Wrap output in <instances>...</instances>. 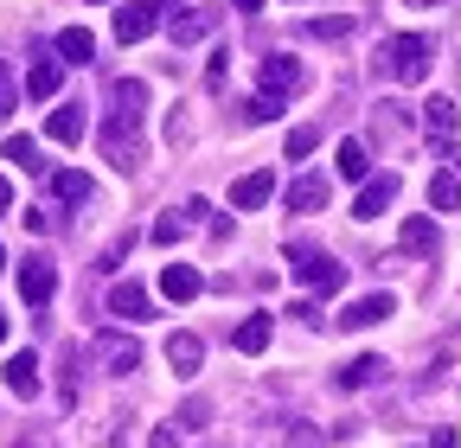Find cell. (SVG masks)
Wrapping results in <instances>:
<instances>
[{
    "label": "cell",
    "instance_id": "8fae6325",
    "mask_svg": "<svg viewBox=\"0 0 461 448\" xmlns=\"http://www.w3.org/2000/svg\"><path fill=\"white\" fill-rule=\"evenodd\" d=\"M167 359H173L180 378H193L205 365V340H199V333H167Z\"/></svg>",
    "mask_w": 461,
    "mask_h": 448
},
{
    "label": "cell",
    "instance_id": "7a4b0ae2",
    "mask_svg": "<svg viewBox=\"0 0 461 448\" xmlns=\"http://www.w3.org/2000/svg\"><path fill=\"white\" fill-rule=\"evenodd\" d=\"M429 65H436V45H429L423 32H397V39H384V51H378V71L397 77V84H423Z\"/></svg>",
    "mask_w": 461,
    "mask_h": 448
},
{
    "label": "cell",
    "instance_id": "277c9868",
    "mask_svg": "<svg viewBox=\"0 0 461 448\" xmlns=\"http://www.w3.org/2000/svg\"><path fill=\"white\" fill-rule=\"evenodd\" d=\"M257 96H295L302 84H308V71H302V58H282V51H269V58L257 65Z\"/></svg>",
    "mask_w": 461,
    "mask_h": 448
},
{
    "label": "cell",
    "instance_id": "60d3db41",
    "mask_svg": "<svg viewBox=\"0 0 461 448\" xmlns=\"http://www.w3.org/2000/svg\"><path fill=\"white\" fill-rule=\"evenodd\" d=\"M0 269H7V250H0Z\"/></svg>",
    "mask_w": 461,
    "mask_h": 448
},
{
    "label": "cell",
    "instance_id": "d6a6232c",
    "mask_svg": "<svg viewBox=\"0 0 461 448\" xmlns=\"http://www.w3.org/2000/svg\"><path fill=\"white\" fill-rule=\"evenodd\" d=\"M205 417H212V410H205V404H180V429H199V423H205Z\"/></svg>",
    "mask_w": 461,
    "mask_h": 448
},
{
    "label": "cell",
    "instance_id": "6da1fadb",
    "mask_svg": "<svg viewBox=\"0 0 461 448\" xmlns=\"http://www.w3.org/2000/svg\"><path fill=\"white\" fill-rule=\"evenodd\" d=\"M141 116H148V84L122 77L109 90V122H103V154L122 166V174L141 166Z\"/></svg>",
    "mask_w": 461,
    "mask_h": 448
},
{
    "label": "cell",
    "instance_id": "5b68a950",
    "mask_svg": "<svg viewBox=\"0 0 461 448\" xmlns=\"http://www.w3.org/2000/svg\"><path fill=\"white\" fill-rule=\"evenodd\" d=\"M96 359H103L115 378H129V372L141 365V346L129 340V333H109V327H103V333H96Z\"/></svg>",
    "mask_w": 461,
    "mask_h": 448
},
{
    "label": "cell",
    "instance_id": "7c38bea8",
    "mask_svg": "<svg viewBox=\"0 0 461 448\" xmlns=\"http://www.w3.org/2000/svg\"><path fill=\"white\" fill-rule=\"evenodd\" d=\"M109 314H122V320H148V314H154V301H148V289H141V282H115V289H109Z\"/></svg>",
    "mask_w": 461,
    "mask_h": 448
},
{
    "label": "cell",
    "instance_id": "4316f807",
    "mask_svg": "<svg viewBox=\"0 0 461 448\" xmlns=\"http://www.w3.org/2000/svg\"><path fill=\"white\" fill-rule=\"evenodd\" d=\"M205 32H212V13H180V20H173V39H180V45H193Z\"/></svg>",
    "mask_w": 461,
    "mask_h": 448
},
{
    "label": "cell",
    "instance_id": "e0dca14e",
    "mask_svg": "<svg viewBox=\"0 0 461 448\" xmlns=\"http://www.w3.org/2000/svg\"><path fill=\"white\" fill-rule=\"evenodd\" d=\"M442 237H436V224L429 218H403V231H397V250H411V256H429Z\"/></svg>",
    "mask_w": 461,
    "mask_h": 448
},
{
    "label": "cell",
    "instance_id": "ba28073f",
    "mask_svg": "<svg viewBox=\"0 0 461 448\" xmlns=\"http://www.w3.org/2000/svg\"><path fill=\"white\" fill-rule=\"evenodd\" d=\"M20 295H26L32 308H45V301L58 295V269H51L45 256H26V263H20Z\"/></svg>",
    "mask_w": 461,
    "mask_h": 448
},
{
    "label": "cell",
    "instance_id": "7402d4cb",
    "mask_svg": "<svg viewBox=\"0 0 461 448\" xmlns=\"http://www.w3.org/2000/svg\"><path fill=\"white\" fill-rule=\"evenodd\" d=\"M269 333H276L269 314H250V320L238 327V353H263V346H269Z\"/></svg>",
    "mask_w": 461,
    "mask_h": 448
},
{
    "label": "cell",
    "instance_id": "52a82bcc",
    "mask_svg": "<svg viewBox=\"0 0 461 448\" xmlns=\"http://www.w3.org/2000/svg\"><path fill=\"white\" fill-rule=\"evenodd\" d=\"M391 199H397V174H378V180H366V186H359L353 218H359V224H372V218H384V211H391Z\"/></svg>",
    "mask_w": 461,
    "mask_h": 448
},
{
    "label": "cell",
    "instance_id": "f1b7e54d",
    "mask_svg": "<svg viewBox=\"0 0 461 448\" xmlns=\"http://www.w3.org/2000/svg\"><path fill=\"white\" fill-rule=\"evenodd\" d=\"M346 32H353V20H346V13H333V20H314V26H308V39H346Z\"/></svg>",
    "mask_w": 461,
    "mask_h": 448
},
{
    "label": "cell",
    "instance_id": "3957f363",
    "mask_svg": "<svg viewBox=\"0 0 461 448\" xmlns=\"http://www.w3.org/2000/svg\"><path fill=\"white\" fill-rule=\"evenodd\" d=\"M288 269H295V282H302L308 295H333V289H346V269H339L327 250L295 244V250H288Z\"/></svg>",
    "mask_w": 461,
    "mask_h": 448
},
{
    "label": "cell",
    "instance_id": "8992f818",
    "mask_svg": "<svg viewBox=\"0 0 461 448\" xmlns=\"http://www.w3.org/2000/svg\"><path fill=\"white\" fill-rule=\"evenodd\" d=\"M391 314H397V295H384V289H378V295H359L353 308H346V314H339V327H346V333H366V327H378V320H391Z\"/></svg>",
    "mask_w": 461,
    "mask_h": 448
},
{
    "label": "cell",
    "instance_id": "cb8c5ba5",
    "mask_svg": "<svg viewBox=\"0 0 461 448\" xmlns=\"http://www.w3.org/2000/svg\"><path fill=\"white\" fill-rule=\"evenodd\" d=\"M51 193L65 199V205H84V199H90L96 186H90V174H58V180H51Z\"/></svg>",
    "mask_w": 461,
    "mask_h": 448
},
{
    "label": "cell",
    "instance_id": "ac0fdd59",
    "mask_svg": "<svg viewBox=\"0 0 461 448\" xmlns=\"http://www.w3.org/2000/svg\"><path fill=\"white\" fill-rule=\"evenodd\" d=\"M372 378H384V359H378V353H359V359L339 365V390H359V384H372Z\"/></svg>",
    "mask_w": 461,
    "mask_h": 448
},
{
    "label": "cell",
    "instance_id": "44dd1931",
    "mask_svg": "<svg viewBox=\"0 0 461 448\" xmlns=\"http://www.w3.org/2000/svg\"><path fill=\"white\" fill-rule=\"evenodd\" d=\"M333 166H339V180H359L366 186V141H339V154H333Z\"/></svg>",
    "mask_w": 461,
    "mask_h": 448
},
{
    "label": "cell",
    "instance_id": "5bb4252c",
    "mask_svg": "<svg viewBox=\"0 0 461 448\" xmlns=\"http://www.w3.org/2000/svg\"><path fill=\"white\" fill-rule=\"evenodd\" d=\"M45 135H51L58 148H71V141H84V109H77V103H65V109H51V116H45Z\"/></svg>",
    "mask_w": 461,
    "mask_h": 448
},
{
    "label": "cell",
    "instance_id": "1f68e13d",
    "mask_svg": "<svg viewBox=\"0 0 461 448\" xmlns=\"http://www.w3.org/2000/svg\"><path fill=\"white\" fill-rule=\"evenodd\" d=\"M14 116V77H7V58H0V122Z\"/></svg>",
    "mask_w": 461,
    "mask_h": 448
},
{
    "label": "cell",
    "instance_id": "d590c367",
    "mask_svg": "<svg viewBox=\"0 0 461 448\" xmlns=\"http://www.w3.org/2000/svg\"><path fill=\"white\" fill-rule=\"evenodd\" d=\"M429 448H461V442H455V429H436V435H429Z\"/></svg>",
    "mask_w": 461,
    "mask_h": 448
},
{
    "label": "cell",
    "instance_id": "74e56055",
    "mask_svg": "<svg viewBox=\"0 0 461 448\" xmlns=\"http://www.w3.org/2000/svg\"><path fill=\"white\" fill-rule=\"evenodd\" d=\"M0 211H14V186L7 180H0Z\"/></svg>",
    "mask_w": 461,
    "mask_h": 448
},
{
    "label": "cell",
    "instance_id": "484cf974",
    "mask_svg": "<svg viewBox=\"0 0 461 448\" xmlns=\"http://www.w3.org/2000/svg\"><path fill=\"white\" fill-rule=\"evenodd\" d=\"M26 90H32V96H58V65H51V58H39V65L26 71Z\"/></svg>",
    "mask_w": 461,
    "mask_h": 448
},
{
    "label": "cell",
    "instance_id": "836d02e7",
    "mask_svg": "<svg viewBox=\"0 0 461 448\" xmlns=\"http://www.w3.org/2000/svg\"><path fill=\"white\" fill-rule=\"evenodd\" d=\"M205 84H212V90L224 84V51H212V58H205Z\"/></svg>",
    "mask_w": 461,
    "mask_h": 448
},
{
    "label": "cell",
    "instance_id": "ffe728a7",
    "mask_svg": "<svg viewBox=\"0 0 461 448\" xmlns=\"http://www.w3.org/2000/svg\"><path fill=\"white\" fill-rule=\"evenodd\" d=\"M58 51H65V65H90V58H96L90 26H65V32H58Z\"/></svg>",
    "mask_w": 461,
    "mask_h": 448
},
{
    "label": "cell",
    "instance_id": "83f0119b",
    "mask_svg": "<svg viewBox=\"0 0 461 448\" xmlns=\"http://www.w3.org/2000/svg\"><path fill=\"white\" fill-rule=\"evenodd\" d=\"M282 116V96H250L244 103V122H276Z\"/></svg>",
    "mask_w": 461,
    "mask_h": 448
},
{
    "label": "cell",
    "instance_id": "d6986e66",
    "mask_svg": "<svg viewBox=\"0 0 461 448\" xmlns=\"http://www.w3.org/2000/svg\"><path fill=\"white\" fill-rule=\"evenodd\" d=\"M327 205V180L321 174H302L295 186H288V211H321Z\"/></svg>",
    "mask_w": 461,
    "mask_h": 448
},
{
    "label": "cell",
    "instance_id": "f35d334b",
    "mask_svg": "<svg viewBox=\"0 0 461 448\" xmlns=\"http://www.w3.org/2000/svg\"><path fill=\"white\" fill-rule=\"evenodd\" d=\"M0 346H7V308H0Z\"/></svg>",
    "mask_w": 461,
    "mask_h": 448
},
{
    "label": "cell",
    "instance_id": "4fadbf2b",
    "mask_svg": "<svg viewBox=\"0 0 461 448\" xmlns=\"http://www.w3.org/2000/svg\"><path fill=\"white\" fill-rule=\"evenodd\" d=\"M455 122H461V109H455L448 96H429V103H423V129H429V141H436V148L455 135Z\"/></svg>",
    "mask_w": 461,
    "mask_h": 448
},
{
    "label": "cell",
    "instance_id": "30bf717a",
    "mask_svg": "<svg viewBox=\"0 0 461 448\" xmlns=\"http://www.w3.org/2000/svg\"><path fill=\"white\" fill-rule=\"evenodd\" d=\"M160 26V7H141V0H135V7H122V13H115V39H122V45H141L148 32Z\"/></svg>",
    "mask_w": 461,
    "mask_h": 448
},
{
    "label": "cell",
    "instance_id": "9a60e30c",
    "mask_svg": "<svg viewBox=\"0 0 461 448\" xmlns=\"http://www.w3.org/2000/svg\"><path fill=\"white\" fill-rule=\"evenodd\" d=\"M7 390L14 398H39V353H14L7 359Z\"/></svg>",
    "mask_w": 461,
    "mask_h": 448
},
{
    "label": "cell",
    "instance_id": "4dcf8cb0",
    "mask_svg": "<svg viewBox=\"0 0 461 448\" xmlns=\"http://www.w3.org/2000/svg\"><path fill=\"white\" fill-rule=\"evenodd\" d=\"M180 231H186V218H160L154 224V244H180Z\"/></svg>",
    "mask_w": 461,
    "mask_h": 448
},
{
    "label": "cell",
    "instance_id": "b9f144b4",
    "mask_svg": "<svg viewBox=\"0 0 461 448\" xmlns=\"http://www.w3.org/2000/svg\"><path fill=\"white\" fill-rule=\"evenodd\" d=\"M96 7H103V0H96Z\"/></svg>",
    "mask_w": 461,
    "mask_h": 448
},
{
    "label": "cell",
    "instance_id": "d4e9b609",
    "mask_svg": "<svg viewBox=\"0 0 461 448\" xmlns=\"http://www.w3.org/2000/svg\"><path fill=\"white\" fill-rule=\"evenodd\" d=\"M429 205H436V211H455V205H461V180H455V174H436V180H429Z\"/></svg>",
    "mask_w": 461,
    "mask_h": 448
},
{
    "label": "cell",
    "instance_id": "2e32d148",
    "mask_svg": "<svg viewBox=\"0 0 461 448\" xmlns=\"http://www.w3.org/2000/svg\"><path fill=\"white\" fill-rule=\"evenodd\" d=\"M269 193H276V180H269V174H244L238 186H230V205H238V211H263V205H269Z\"/></svg>",
    "mask_w": 461,
    "mask_h": 448
},
{
    "label": "cell",
    "instance_id": "f546056e",
    "mask_svg": "<svg viewBox=\"0 0 461 448\" xmlns=\"http://www.w3.org/2000/svg\"><path fill=\"white\" fill-rule=\"evenodd\" d=\"M314 141H321V129H288V160H302V154H314Z\"/></svg>",
    "mask_w": 461,
    "mask_h": 448
},
{
    "label": "cell",
    "instance_id": "9c48e42d",
    "mask_svg": "<svg viewBox=\"0 0 461 448\" xmlns=\"http://www.w3.org/2000/svg\"><path fill=\"white\" fill-rule=\"evenodd\" d=\"M199 289H205V275H199L193 263H167V269H160V295H167V301H199Z\"/></svg>",
    "mask_w": 461,
    "mask_h": 448
},
{
    "label": "cell",
    "instance_id": "ab89813d",
    "mask_svg": "<svg viewBox=\"0 0 461 448\" xmlns=\"http://www.w3.org/2000/svg\"><path fill=\"white\" fill-rule=\"evenodd\" d=\"M411 7H436V0H411Z\"/></svg>",
    "mask_w": 461,
    "mask_h": 448
},
{
    "label": "cell",
    "instance_id": "8d00e7d4",
    "mask_svg": "<svg viewBox=\"0 0 461 448\" xmlns=\"http://www.w3.org/2000/svg\"><path fill=\"white\" fill-rule=\"evenodd\" d=\"M230 7H238V13H263V0H230Z\"/></svg>",
    "mask_w": 461,
    "mask_h": 448
},
{
    "label": "cell",
    "instance_id": "603a6c76",
    "mask_svg": "<svg viewBox=\"0 0 461 448\" xmlns=\"http://www.w3.org/2000/svg\"><path fill=\"white\" fill-rule=\"evenodd\" d=\"M0 154H7L14 166H26V174H39V166H45V160H39V141H32V135H7V148H0Z\"/></svg>",
    "mask_w": 461,
    "mask_h": 448
},
{
    "label": "cell",
    "instance_id": "e575fe53",
    "mask_svg": "<svg viewBox=\"0 0 461 448\" xmlns=\"http://www.w3.org/2000/svg\"><path fill=\"white\" fill-rule=\"evenodd\" d=\"M148 448H180V429H154V435H148Z\"/></svg>",
    "mask_w": 461,
    "mask_h": 448
}]
</instances>
